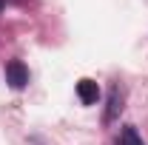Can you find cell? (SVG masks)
Here are the masks:
<instances>
[{
  "instance_id": "1",
  "label": "cell",
  "mask_w": 148,
  "mask_h": 145,
  "mask_svg": "<svg viewBox=\"0 0 148 145\" xmlns=\"http://www.w3.org/2000/svg\"><path fill=\"white\" fill-rule=\"evenodd\" d=\"M6 83L14 91L26 88V83H29V68H26L20 60H9V63H6Z\"/></svg>"
},
{
  "instance_id": "2",
  "label": "cell",
  "mask_w": 148,
  "mask_h": 145,
  "mask_svg": "<svg viewBox=\"0 0 148 145\" xmlns=\"http://www.w3.org/2000/svg\"><path fill=\"white\" fill-rule=\"evenodd\" d=\"M120 111H123V88L114 83L111 91H108V105H106V114H103V122L111 125V122L120 117Z\"/></svg>"
},
{
  "instance_id": "3",
  "label": "cell",
  "mask_w": 148,
  "mask_h": 145,
  "mask_svg": "<svg viewBox=\"0 0 148 145\" xmlns=\"http://www.w3.org/2000/svg\"><path fill=\"white\" fill-rule=\"evenodd\" d=\"M77 97H80V103L83 105H94L97 100H100V85L88 80V77H83L80 83H77Z\"/></svg>"
},
{
  "instance_id": "4",
  "label": "cell",
  "mask_w": 148,
  "mask_h": 145,
  "mask_svg": "<svg viewBox=\"0 0 148 145\" xmlns=\"http://www.w3.org/2000/svg\"><path fill=\"white\" fill-rule=\"evenodd\" d=\"M117 145H145L143 140H140V134H137V128L134 125H125L123 128V137H120V142Z\"/></svg>"
},
{
  "instance_id": "5",
  "label": "cell",
  "mask_w": 148,
  "mask_h": 145,
  "mask_svg": "<svg viewBox=\"0 0 148 145\" xmlns=\"http://www.w3.org/2000/svg\"><path fill=\"white\" fill-rule=\"evenodd\" d=\"M0 12H3V0H0Z\"/></svg>"
}]
</instances>
